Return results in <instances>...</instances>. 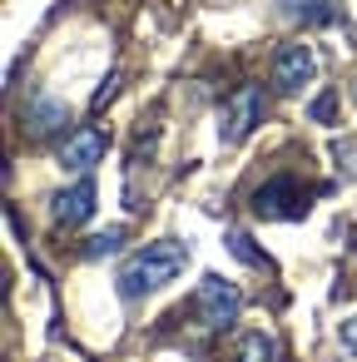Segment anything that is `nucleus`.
Returning a JSON list of instances; mask_svg holds the SVG:
<instances>
[{
	"label": "nucleus",
	"mask_w": 357,
	"mask_h": 362,
	"mask_svg": "<svg viewBox=\"0 0 357 362\" xmlns=\"http://www.w3.org/2000/svg\"><path fill=\"white\" fill-rule=\"evenodd\" d=\"M312 119H317V124L332 119V95H317V100H312Z\"/></svg>",
	"instance_id": "2eb2a0df"
},
{
	"label": "nucleus",
	"mask_w": 357,
	"mask_h": 362,
	"mask_svg": "<svg viewBox=\"0 0 357 362\" xmlns=\"http://www.w3.org/2000/svg\"><path fill=\"white\" fill-rule=\"evenodd\" d=\"M312 75H317V55H312V45L293 40V45H283V50H278L273 80H278V90H283V95H303V90L312 85Z\"/></svg>",
	"instance_id": "39448f33"
},
{
	"label": "nucleus",
	"mask_w": 357,
	"mask_h": 362,
	"mask_svg": "<svg viewBox=\"0 0 357 362\" xmlns=\"http://www.w3.org/2000/svg\"><path fill=\"white\" fill-rule=\"evenodd\" d=\"M337 337H342V352H352V357H357V313L337 327Z\"/></svg>",
	"instance_id": "4468645a"
},
{
	"label": "nucleus",
	"mask_w": 357,
	"mask_h": 362,
	"mask_svg": "<svg viewBox=\"0 0 357 362\" xmlns=\"http://www.w3.org/2000/svg\"><path fill=\"white\" fill-rule=\"evenodd\" d=\"M288 16H308V21H337V11H317V0H283Z\"/></svg>",
	"instance_id": "f8f14e48"
},
{
	"label": "nucleus",
	"mask_w": 357,
	"mask_h": 362,
	"mask_svg": "<svg viewBox=\"0 0 357 362\" xmlns=\"http://www.w3.org/2000/svg\"><path fill=\"white\" fill-rule=\"evenodd\" d=\"M119 243H124V228L115 223V228H105V233H90L80 253H85V258H110V253H119Z\"/></svg>",
	"instance_id": "9d476101"
},
{
	"label": "nucleus",
	"mask_w": 357,
	"mask_h": 362,
	"mask_svg": "<svg viewBox=\"0 0 357 362\" xmlns=\"http://www.w3.org/2000/svg\"><path fill=\"white\" fill-rule=\"evenodd\" d=\"M332 159H337V174L342 179H357V139L352 134H337L332 139Z\"/></svg>",
	"instance_id": "9b49d317"
},
{
	"label": "nucleus",
	"mask_w": 357,
	"mask_h": 362,
	"mask_svg": "<svg viewBox=\"0 0 357 362\" xmlns=\"http://www.w3.org/2000/svg\"><path fill=\"white\" fill-rule=\"evenodd\" d=\"M238 362H278V342L253 327V332H243V342H238Z\"/></svg>",
	"instance_id": "1a4fd4ad"
},
{
	"label": "nucleus",
	"mask_w": 357,
	"mask_h": 362,
	"mask_svg": "<svg viewBox=\"0 0 357 362\" xmlns=\"http://www.w3.org/2000/svg\"><path fill=\"white\" fill-rule=\"evenodd\" d=\"M100 159H105V134H100L95 124L75 129V134L60 144V169H70V174H90Z\"/></svg>",
	"instance_id": "423d86ee"
},
{
	"label": "nucleus",
	"mask_w": 357,
	"mask_h": 362,
	"mask_svg": "<svg viewBox=\"0 0 357 362\" xmlns=\"http://www.w3.org/2000/svg\"><path fill=\"white\" fill-rule=\"evenodd\" d=\"M65 115H70V110H65L60 100H50V95H35V100H30V129H35V134L65 129Z\"/></svg>",
	"instance_id": "6e6552de"
},
{
	"label": "nucleus",
	"mask_w": 357,
	"mask_h": 362,
	"mask_svg": "<svg viewBox=\"0 0 357 362\" xmlns=\"http://www.w3.org/2000/svg\"><path fill=\"white\" fill-rule=\"evenodd\" d=\"M253 214H263V218H303V214H308V204H303L298 179H293V174L268 179V184L253 194Z\"/></svg>",
	"instance_id": "20e7f679"
},
{
	"label": "nucleus",
	"mask_w": 357,
	"mask_h": 362,
	"mask_svg": "<svg viewBox=\"0 0 357 362\" xmlns=\"http://www.w3.org/2000/svg\"><path fill=\"white\" fill-rule=\"evenodd\" d=\"M184 268H189V248H184L179 238H159V243H144V248L119 268L115 283H119V298H124V303H139V298L169 288Z\"/></svg>",
	"instance_id": "f257e3e1"
},
{
	"label": "nucleus",
	"mask_w": 357,
	"mask_h": 362,
	"mask_svg": "<svg viewBox=\"0 0 357 362\" xmlns=\"http://www.w3.org/2000/svg\"><path fill=\"white\" fill-rule=\"evenodd\" d=\"M268 115V100H263V85H238L228 100H223V115H218V139L223 144H243Z\"/></svg>",
	"instance_id": "f03ea898"
},
{
	"label": "nucleus",
	"mask_w": 357,
	"mask_h": 362,
	"mask_svg": "<svg viewBox=\"0 0 357 362\" xmlns=\"http://www.w3.org/2000/svg\"><path fill=\"white\" fill-rule=\"evenodd\" d=\"M228 248H233V258H243V263H263V258L253 253V243H248V233H228Z\"/></svg>",
	"instance_id": "ddd939ff"
},
{
	"label": "nucleus",
	"mask_w": 357,
	"mask_h": 362,
	"mask_svg": "<svg viewBox=\"0 0 357 362\" xmlns=\"http://www.w3.org/2000/svg\"><path fill=\"white\" fill-rule=\"evenodd\" d=\"M90 214H95V179H90V174H80L70 189H60V194H55V223L75 228V223H85Z\"/></svg>",
	"instance_id": "0eeeda50"
},
{
	"label": "nucleus",
	"mask_w": 357,
	"mask_h": 362,
	"mask_svg": "<svg viewBox=\"0 0 357 362\" xmlns=\"http://www.w3.org/2000/svg\"><path fill=\"white\" fill-rule=\"evenodd\" d=\"M194 303H199V317H204L209 327H233L238 313H243V293H238V283H228V278H218V273H204Z\"/></svg>",
	"instance_id": "7ed1b4c3"
}]
</instances>
